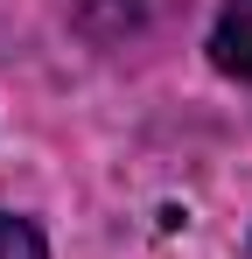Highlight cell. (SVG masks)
Returning a JSON list of instances; mask_svg holds the SVG:
<instances>
[{
  "mask_svg": "<svg viewBox=\"0 0 252 259\" xmlns=\"http://www.w3.org/2000/svg\"><path fill=\"white\" fill-rule=\"evenodd\" d=\"M210 63L252 91V0H224L217 28H210Z\"/></svg>",
  "mask_w": 252,
  "mask_h": 259,
  "instance_id": "1",
  "label": "cell"
},
{
  "mask_svg": "<svg viewBox=\"0 0 252 259\" xmlns=\"http://www.w3.org/2000/svg\"><path fill=\"white\" fill-rule=\"evenodd\" d=\"M0 259H49V245H42V231L28 224V217L0 210Z\"/></svg>",
  "mask_w": 252,
  "mask_h": 259,
  "instance_id": "2",
  "label": "cell"
}]
</instances>
